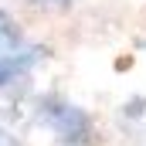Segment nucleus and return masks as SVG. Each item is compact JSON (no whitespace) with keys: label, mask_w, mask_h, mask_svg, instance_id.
Returning a JSON list of instances; mask_svg holds the SVG:
<instances>
[{"label":"nucleus","mask_w":146,"mask_h":146,"mask_svg":"<svg viewBox=\"0 0 146 146\" xmlns=\"http://www.w3.org/2000/svg\"><path fill=\"white\" fill-rule=\"evenodd\" d=\"M48 122H51V129H54V133L68 136V133H82L88 119H85V112H78V109H72V106L54 102V106H48Z\"/></svg>","instance_id":"f257e3e1"},{"label":"nucleus","mask_w":146,"mask_h":146,"mask_svg":"<svg viewBox=\"0 0 146 146\" xmlns=\"http://www.w3.org/2000/svg\"><path fill=\"white\" fill-rule=\"evenodd\" d=\"M34 61H37V51H3L0 54V85H7L17 75H24Z\"/></svg>","instance_id":"f03ea898"},{"label":"nucleus","mask_w":146,"mask_h":146,"mask_svg":"<svg viewBox=\"0 0 146 146\" xmlns=\"http://www.w3.org/2000/svg\"><path fill=\"white\" fill-rule=\"evenodd\" d=\"M21 48V31H17V24L7 17V14H0V54L3 51H17Z\"/></svg>","instance_id":"7ed1b4c3"},{"label":"nucleus","mask_w":146,"mask_h":146,"mask_svg":"<svg viewBox=\"0 0 146 146\" xmlns=\"http://www.w3.org/2000/svg\"><path fill=\"white\" fill-rule=\"evenodd\" d=\"M0 146H21V143H17V139L7 133V129H0Z\"/></svg>","instance_id":"20e7f679"},{"label":"nucleus","mask_w":146,"mask_h":146,"mask_svg":"<svg viewBox=\"0 0 146 146\" xmlns=\"http://www.w3.org/2000/svg\"><path fill=\"white\" fill-rule=\"evenodd\" d=\"M34 3H44V7H54V3H68V0H34Z\"/></svg>","instance_id":"39448f33"}]
</instances>
